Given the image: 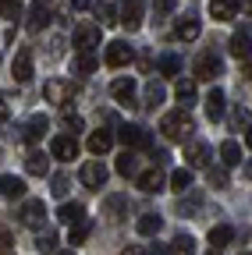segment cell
<instances>
[{
	"mask_svg": "<svg viewBox=\"0 0 252 255\" xmlns=\"http://www.w3.org/2000/svg\"><path fill=\"white\" fill-rule=\"evenodd\" d=\"M160 131L171 138V142H181V138H188L196 131V124H192V117H188L185 110H171L164 121H160Z\"/></svg>",
	"mask_w": 252,
	"mask_h": 255,
	"instance_id": "6da1fadb",
	"label": "cell"
},
{
	"mask_svg": "<svg viewBox=\"0 0 252 255\" xmlns=\"http://www.w3.org/2000/svg\"><path fill=\"white\" fill-rule=\"evenodd\" d=\"M132 57H135V50L124 43V39H114V43H107V53H103V60H107V68H124V64H132Z\"/></svg>",
	"mask_w": 252,
	"mask_h": 255,
	"instance_id": "7a4b0ae2",
	"label": "cell"
},
{
	"mask_svg": "<svg viewBox=\"0 0 252 255\" xmlns=\"http://www.w3.org/2000/svg\"><path fill=\"white\" fill-rule=\"evenodd\" d=\"M220 75H224V64H220V57H217V53H199V60H196V78L213 82V78H220Z\"/></svg>",
	"mask_w": 252,
	"mask_h": 255,
	"instance_id": "3957f363",
	"label": "cell"
},
{
	"mask_svg": "<svg viewBox=\"0 0 252 255\" xmlns=\"http://www.w3.org/2000/svg\"><path fill=\"white\" fill-rule=\"evenodd\" d=\"M43 96H46L50 103H68L71 96H75V85L64 82V78H50V82L43 85Z\"/></svg>",
	"mask_w": 252,
	"mask_h": 255,
	"instance_id": "277c9868",
	"label": "cell"
},
{
	"mask_svg": "<svg viewBox=\"0 0 252 255\" xmlns=\"http://www.w3.org/2000/svg\"><path fill=\"white\" fill-rule=\"evenodd\" d=\"M50 156H53V159H64V163H68V159H75V156H78L75 135H57V138L50 142Z\"/></svg>",
	"mask_w": 252,
	"mask_h": 255,
	"instance_id": "5b68a950",
	"label": "cell"
},
{
	"mask_svg": "<svg viewBox=\"0 0 252 255\" xmlns=\"http://www.w3.org/2000/svg\"><path fill=\"white\" fill-rule=\"evenodd\" d=\"M82 184L85 188H103L107 184V167L100 163V159H89V163L82 167Z\"/></svg>",
	"mask_w": 252,
	"mask_h": 255,
	"instance_id": "8992f818",
	"label": "cell"
},
{
	"mask_svg": "<svg viewBox=\"0 0 252 255\" xmlns=\"http://www.w3.org/2000/svg\"><path fill=\"white\" fill-rule=\"evenodd\" d=\"M121 142L128 145V149H146L149 145V131L139 128V124H124L121 128Z\"/></svg>",
	"mask_w": 252,
	"mask_h": 255,
	"instance_id": "52a82bcc",
	"label": "cell"
},
{
	"mask_svg": "<svg viewBox=\"0 0 252 255\" xmlns=\"http://www.w3.org/2000/svg\"><path fill=\"white\" fill-rule=\"evenodd\" d=\"M43 220H46V206L39 199H28L21 206V223L25 227H43Z\"/></svg>",
	"mask_w": 252,
	"mask_h": 255,
	"instance_id": "ba28073f",
	"label": "cell"
},
{
	"mask_svg": "<svg viewBox=\"0 0 252 255\" xmlns=\"http://www.w3.org/2000/svg\"><path fill=\"white\" fill-rule=\"evenodd\" d=\"M128 32H135L142 25V0H124V7H121V18H117Z\"/></svg>",
	"mask_w": 252,
	"mask_h": 255,
	"instance_id": "9c48e42d",
	"label": "cell"
},
{
	"mask_svg": "<svg viewBox=\"0 0 252 255\" xmlns=\"http://www.w3.org/2000/svg\"><path fill=\"white\" fill-rule=\"evenodd\" d=\"M75 46L78 50H96L100 46V25H78L75 28Z\"/></svg>",
	"mask_w": 252,
	"mask_h": 255,
	"instance_id": "30bf717a",
	"label": "cell"
},
{
	"mask_svg": "<svg viewBox=\"0 0 252 255\" xmlns=\"http://www.w3.org/2000/svg\"><path fill=\"white\" fill-rule=\"evenodd\" d=\"M238 4H242V0H210L213 21H231V18L238 14Z\"/></svg>",
	"mask_w": 252,
	"mask_h": 255,
	"instance_id": "8fae6325",
	"label": "cell"
},
{
	"mask_svg": "<svg viewBox=\"0 0 252 255\" xmlns=\"http://www.w3.org/2000/svg\"><path fill=\"white\" fill-rule=\"evenodd\" d=\"M103 209H107V220H110V223H121L124 216H128L132 206H128V199H124V195H110V199L103 202Z\"/></svg>",
	"mask_w": 252,
	"mask_h": 255,
	"instance_id": "7c38bea8",
	"label": "cell"
},
{
	"mask_svg": "<svg viewBox=\"0 0 252 255\" xmlns=\"http://www.w3.org/2000/svg\"><path fill=\"white\" fill-rule=\"evenodd\" d=\"M139 191H146V195H156V191H164V174H160V167H153V170L139 174Z\"/></svg>",
	"mask_w": 252,
	"mask_h": 255,
	"instance_id": "4fadbf2b",
	"label": "cell"
},
{
	"mask_svg": "<svg viewBox=\"0 0 252 255\" xmlns=\"http://www.w3.org/2000/svg\"><path fill=\"white\" fill-rule=\"evenodd\" d=\"M110 96H114L117 103H124V107H128V103L135 100V78H117V82L110 85Z\"/></svg>",
	"mask_w": 252,
	"mask_h": 255,
	"instance_id": "5bb4252c",
	"label": "cell"
},
{
	"mask_svg": "<svg viewBox=\"0 0 252 255\" xmlns=\"http://www.w3.org/2000/svg\"><path fill=\"white\" fill-rule=\"evenodd\" d=\"M185 159H188V167H206L210 163V145L206 142H188Z\"/></svg>",
	"mask_w": 252,
	"mask_h": 255,
	"instance_id": "9a60e30c",
	"label": "cell"
},
{
	"mask_svg": "<svg viewBox=\"0 0 252 255\" xmlns=\"http://www.w3.org/2000/svg\"><path fill=\"white\" fill-rule=\"evenodd\" d=\"M14 78L18 82H28L32 78V50H18V57H14Z\"/></svg>",
	"mask_w": 252,
	"mask_h": 255,
	"instance_id": "2e32d148",
	"label": "cell"
},
{
	"mask_svg": "<svg viewBox=\"0 0 252 255\" xmlns=\"http://www.w3.org/2000/svg\"><path fill=\"white\" fill-rule=\"evenodd\" d=\"M228 50H231V57H238V60L252 57V39H249V32H235L231 43H228Z\"/></svg>",
	"mask_w": 252,
	"mask_h": 255,
	"instance_id": "e0dca14e",
	"label": "cell"
},
{
	"mask_svg": "<svg viewBox=\"0 0 252 255\" xmlns=\"http://www.w3.org/2000/svg\"><path fill=\"white\" fill-rule=\"evenodd\" d=\"M46 21H50V11H46L43 0H36L32 11H28V32H43V28H46Z\"/></svg>",
	"mask_w": 252,
	"mask_h": 255,
	"instance_id": "ac0fdd59",
	"label": "cell"
},
{
	"mask_svg": "<svg viewBox=\"0 0 252 255\" xmlns=\"http://www.w3.org/2000/svg\"><path fill=\"white\" fill-rule=\"evenodd\" d=\"M174 36L178 39H185V43H192V39H199V21L196 18H178V25H174Z\"/></svg>",
	"mask_w": 252,
	"mask_h": 255,
	"instance_id": "d6986e66",
	"label": "cell"
},
{
	"mask_svg": "<svg viewBox=\"0 0 252 255\" xmlns=\"http://www.w3.org/2000/svg\"><path fill=\"white\" fill-rule=\"evenodd\" d=\"M57 220L60 223H68V227H75L78 220H85V209H82V202H64L57 209Z\"/></svg>",
	"mask_w": 252,
	"mask_h": 255,
	"instance_id": "ffe728a7",
	"label": "cell"
},
{
	"mask_svg": "<svg viewBox=\"0 0 252 255\" xmlns=\"http://www.w3.org/2000/svg\"><path fill=\"white\" fill-rule=\"evenodd\" d=\"M25 170H28V174H36V177H43V174L50 170V159H46L39 149H32V152L25 156Z\"/></svg>",
	"mask_w": 252,
	"mask_h": 255,
	"instance_id": "44dd1931",
	"label": "cell"
},
{
	"mask_svg": "<svg viewBox=\"0 0 252 255\" xmlns=\"http://www.w3.org/2000/svg\"><path fill=\"white\" fill-rule=\"evenodd\" d=\"M206 117L210 121L224 117V92H220V89H210V96H206Z\"/></svg>",
	"mask_w": 252,
	"mask_h": 255,
	"instance_id": "7402d4cb",
	"label": "cell"
},
{
	"mask_svg": "<svg viewBox=\"0 0 252 255\" xmlns=\"http://www.w3.org/2000/svg\"><path fill=\"white\" fill-rule=\"evenodd\" d=\"M46 128H50V121H46L43 114H36L32 121L25 124V142H39V138L46 135Z\"/></svg>",
	"mask_w": 252,
	"mask_h": 255,
	"instance_id": "603a6c76",
	"label": "cell"
},
{
	"mask_svg": "<svg viewBox=\"0 0 252 255\" xmlns=\"http://www.w3.org/2000/svg\"><path fill=\"white\" fill-rule=\"evenodd\" d=\"M0 195H7V199H21L25 195V181L7 174V177H0Z\"/></svg>",
	"mask_w": 252,
	"mask_h": 255,
	"instance_id": "cb8c5ba5",
	"label": "cell"
},
{
	"mask_svg": "<svg viewBox=\"0 0 252 255\" xmlns=\"http://www.w3.org/2000/svg\"><path fill=\"white\" fill-rule=\"evenodd\" d=\"M110 145H114V135H110V131H92V135H89V152H92V156H103Z\"/></svg>",
	"mask_w": 252,
	"mask_h": 255,
	"instance_id": "d4e9b609",
	"label": "cell"
},
{
	"mask_svg": "<svg viewBox=\"0 0 252 255\" xmlns=\"http://www.w3.org/2000/svg\"><path fill=\"white\" fill-rule=\"evenodd\" d=\"M135 227H139V234H142V238H153L156 231H160V227H164V220H160V216H156V213H142V216H139V223H135Z\"/></svg>",
	"mask_w": 252,
	"mask_h": 255,
	"instance_id": "484cf974",
	"label": "cell"
},
{
	"mask_svg": "<svg viewBox=\"0 0 252 255\" xmlns=\"http://www.w3.org/2000/svg\"><path fill=\"white\" fill-rule=\"evenodd\" d=\"M231 238H235V227H228V223H217V227H210V248H224Z\"/></svg>",
	"mask_w": 252,
	"mask_h": 255,
	"instance_id": "4316f807",
	"label": "cell"
},
{
	"mask_svg": "<svg viewBox=\"0 0 252 255\" xmlns=\"http://www.w3.org/2000/svg\"><path fill=\"white\" fill-rule=\"evenodd\" d=\"M220 159H224V167H238L242 163V145L235 138H228L224 145H220Z\"/></svg>",
	"mask_w": 252,
	"mask_h": 255,
	"instance_id": "83f0119b",
	"label": "cell"
},
{
	"mask_svg": "<svg viewBox=\"0 0 252 255\" xmlns=\"http://www.w3.org/2000/svg\"><path fill=\"white\" fill-rule=\"evenodd\" d=\"M167 255H196V241L188 238V234H178L167 248Z\"/></svg>",
	"mask_w": 252,
	"mask_h": 255,
	"instance_id": "f1b7e54d",
	"label": "cell"
},
{
	"mask_svg": "<svg viewBox=\"0 0 252 255\" xmlns=\"http://www.w3.org/2000/svg\"><path fill=\"white\" fill-rule=\"evenodd\" d=\"M71 68L78 75H92V71H96V57H92V50H78V57H75Z\"/></svg>",
	"mask_w": 252,
	"mask_h": 255,
	"instance_id": "f546056e",
	"label": "cell"
},
{
	"mask_svg": "<svg viewBox=\"0 0 252 255\" xmlns=\"http://www.w3.org/2000/svg\"><path fill=\"white\" fill-rule=\"evenodd\" d=\"M174 96H178V100L188 107V103L196 100V78H181V82L174 85Z\"/></svg>",
	"mask_w": 252,
	"mask_h": 255,
	"instance_id": "4dcf8cb0",
	"label": "cell"
},
{
	"mask_svg": "<svg viewBox=\"0 0 252 255\" xmlns=\"http://www.w3.org/2000/svg\"><path fill=\"white\" fill-rule=\"evenodd\" d=\"M188 188H192V170H174V174H171V191L185 195Z\"/></svg>",
	"mask_w": 252,
	"mask_h": 255,
	"instance_id": "1f68e13d",
	"label": "cell"
},
{
	"mask_svg": "<svg viewBox=\"0 0 252 255\" xmlns=\"http://www.w3.org/2000/svg\"><path fill=\"white\" fill-rule=\"evenodd\" d=\"M156 71H160V75H178L181 71V60L174 53H164L160 60H156Z\"/></svg>",
	"mask_w": 252,
	"mask_h": 255,
	"instance_id": "d6a6232c",
	"label": "cell"
},
{
	"mask_svg": "<svg viewBox=\"0 0 252 255\" xmlns=\"http://www.w3.org/2000/svg\"><path fill=\"white\" fill-rule=\"evenodd\" d=\"M164 96H167V92H164V85H160V82H149V85H146V107L164 103Z\"/></svg>",
	"mask_w": 252,
	"mask_h": 255,
	"instance_id": "836d02e7",
	"label": "cell"
},
{
	"mask_svg": "<svg viewBox=\"0 0 252 255\" xmlns=\"http://www.w3.org/2000/svg\"><path fill=\"white\" fill-rule=\"evenodd\" d=\"M0 14L7 21H18L21 18V0H0Z\"/></svg>",
	"mask_w": 252,
	"mask_h": 255,
	"instance_id": "e575fe53",
	"label": "cell"
},
{
	"mask_svg": "<svg viewBox=\"0 0 252 255\" xmlns=\"http://www.w3.org/2000/svg\"><path fill=\"white\" fill-rule=\"evenodd\" d=\"M135 152H121V159H117V174H124V177H132L135 174Z\"/></svg>",
	"mask_w": 252,
	"mask_h": 255,
	"instance_id": "d590c367",
	"label": "cell"
},
{
	"mask_svg": "<svg viewBox=\"0 0 252 255\" xmlns=\"http://www.w3.org/2000/svg\"><path fill=\"white\" fill-rule=\"evenodd\" d=\"M89 231H92V223H89V220H78L75 231H71V245H82V241L89 238Z\"/></svg>",
	"mask_w": 252,
	"mask_h": 255,
	"instance_id": "8d00e7d4",
	"label": "cell"
},
{
	"mask_svg": "<svg viewBox=\"0 0 252 255\" xmlns=\"http://www.w3.org/2000/svg\"><path fill=\"white\" fill-rule=\"evenodd\" d=\"M96 14H100V25H114L117 21V11H114V4H107V0L96 7Z\"/></svg>",
	"mask_w": 252,
	"mask_h": 255,
	"instance_id": "74e56055",
	"label": "cell"
},
{
	"mask_svg": "<svg viewBox=\"0 0 252 255\" xmlns=\"http://www.w3.org/2000/svg\"><path fill=\"white\" fill-rule=\"evenodd\" d=\"M206 177H210V188H228V170L224 167H213Z\"/></svg>",
	"mask_w": 252,
	"mask_h": 255,
	"instance_id": "f35d334b",
	"label": "cell"
},
{
	"mask_svg": "<svg viewBox=\"0 0 252 255\" xmlns=\"http://www.w3.org/2000/svg\"><path fill=\"white\" fill-rule=\"evenodd\" d=\"M53 248H57V234H53V231H46V234L39 238V252H53Z\"/></svg>",
	"mask_w": 252,
	"mask_h": 255,
	"instance_id": "ab89813d",
	"label": "cell"
},
{
	"mask_svg": "<svg viewBox=\"0 0 252 255\" xmlns=\"http://www.w3.org/2000/svg\"><path fill=\"white\" fill-rule=\"evenodd\" d=\"M64 124L71 128V131H82V117H78V114H71V110L64 114Z\"/></svg>",
	"mask_w": 252,
	"mask_h": 255,
	"instance_id": "60d3db41",
	"label": "cell"
},
{
	"mask_svg": "<svg viewBox=\"0 0 252 255\" xmlns=\"http://www.w3.org/2000/svg\"><path fill=\"white\" fill-rule=\"evenodd\" d=\"M11 245H14V241H11V231L0 227V252H11Z\"/></svg>",
	"mask_w": 252,
	"mask_h": 255,
	"instance_id": "b9f144b4",
	"label": "cell"
},
{
	"mask_svg": "<svg viewBox=\"0 0 252 255\" xmlns=\"http://www.w3.org/2000/svg\"><path fill=\"white\" fill-rule=\"evenodd\" d=\"M7 117H11V100L0 96V121H7Z\"/></svg>",
	"mask_w": 252,
	"mask_h": 255,
	"instance_id": "7bdbcfd3",
	"label": "cell"
},
{
	"mask_svg": "<svg viewBox=\"0 0 252 255\" xmlns=\"http://www.w3.org/2000/svg\"><path fill=\"white\" fill-rule=\"evenodd\" d=\"M68 191V177H53V195H64Z\"/></svg>",
	"mask_w": 252,
	"mask_h": 255,
	"instance_id": "ee69618b",
	"label": "cell"
},
{
	"mask_svg": "<svg viewBox=\"0 0 252 255\" xmlns=\"http://www.w3.org/2000/svg\"><path fill=\"white\" fill-rule=\"evenodd\" d=\"M174 4H178V0H153L156 11H174Z\"/></svg>",
	"mask_w": 252,
	"mask_h": 255,
	"instance_id": "f6af8a7d",
	"label": "cell"
},
{
	"mask_svg": "<svg viewBox=\"0 0 252 255\" xmlns=\"http://www.w3.org/2000/svg\"><path fill=\"white\" fill-rule=\"evenodd\" d=\"M121 255H146V252H142V248H139V245H128V248H124V252H121Z\"/></svg>",
	"mask_w": 252,
	"mask_h": 255,
	"instance_id": "bcb514c9",
	"label": "cell"
},
{
	"mask_svg": "<svg viewBox=\"0 0 252 255\" xmlns=\"http://www.w3.org/2000/svg\"><path fill=\"white\" fill-rule=\"evenodd\" d=\"M146 255H167V248H160V245H149V252Z\"/></svg>",
	"mask_w": 252,
	"mask_h": 255,
	"instance_id": "7dc6e473",
	"label": "cell"
},
{
	"mask_svg": "<svg viewBox=\"0 0 252 255\" xmlns=\"http://www.w3.org/2000/svg\"><path fill=\"white\" fill-rule=\"evenodd\" d=\"M71 7H75V11H85V7H89V0H71Z\"/></svg>",
	"mask_w": 252,
	"mask_h": 255,
	"instance_id": "c3c4849f",
	"label": "cell"
},
{
	"mask_svg": "<svg viewBox=\"0 0 252 255\" xmlns=\"http://www.w3.org/2000/svg\"><path fill=\"white\" fill-rule=\"evenodd\" d=\"M245 78H252V57H245V71H242Z\"/></svg>",
	"mask_w": 252,
	"mask_h": 255,
	"instance_id": "681fc988",
	"label": "cell"
},
{
	"mask_svg": "<svg viewBox=\"0 0 252 255\" xmlns=\"http://www.w3.org/2000/svg\"><path fill=\"white\" fill-rule=\"evenodd\" d=\"M245 145L252 149V128H249V131H245Z\"/></svg>",
	"mask_w": 252,
	"mask_h": 255,
	"instance_id": "f907efd6",
	"label": "cell"
},
{
	"mask_svg": "<svg viewBox=\"0 0 252 255\" xmlns=\"http://www.w3.org/2000/svg\"><path fill=\"white\" fill-rule=\"evenodd\" d=\"M57 255H75V252H57Z\"/></svg>",
	"mask_w": 252,
	"mask_h": 255,
	"instance_id": "816d5d0a",
	"label": "cell"
},
{
	"mask_svg": "<svg viewBox=\"0 0 252 255\" xmlns=\"http://www.w3.org/2000/svg\"><path fill=\"white\" fill-rule=\"evenodd\" d=\"M245 174H249V177H252V163H249V170H245Z\"/></svg>",
	"mask_w": 252,
	"mask_h": 255,
	"instance_id": "f5cc1de1",
	"label": "cell"
},
{
	"mask_svg": "<svg viewBox=\"0 0 252 255\" xmlns=\"http://www.w3.org/2000/svg\"><path fill=\"white\" fill-rule=\"evenodd\" d=\"M210 255H220V248H213V252H210Z\"/></svg>",
	"mask_w": 252,
	"mask_h": 255,
	"instance_id": "db71d44e",
	"label": "cell"
},
{
	"mask_svg": "<svg viewBox=\"0 0 252 255\" xmlns=\"http://www.w3.org/2000/svg\"><path fill=\"white\" fill-rule=\"evenodd\" d=\"M249 7H252V0H249Z\"/></svg>",
	"mask_w": 252,
	"mask_h": 255,
	"instance_id": "11a10c76",
	"label": "cell"
}]
</instances>
